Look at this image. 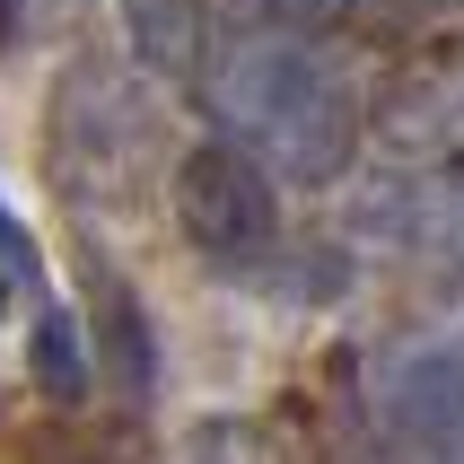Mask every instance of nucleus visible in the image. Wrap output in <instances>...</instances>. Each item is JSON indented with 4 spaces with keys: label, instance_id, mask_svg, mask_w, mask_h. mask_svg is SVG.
I'll return each mask as SVG.
<instances>
[{
    "label": "nucleus",
    "instance_id": "nucleus-1",
    "mask_svg": "<svg viewBox=\"0 0 464 464\" xmlns=\"http://www.w3.org/2000/svg\"><path fill=\"white\" fill-rule=\"evenodd\" d=\"M202 105L272 184H342L360 158V88L307 44L228 35L202 62Z\"/></svg>",
    "mask_w": 464,
    "mask_h": 464
},
{
    "label": "nucleus",
    "instance_id": "nucleus-7",
    "mask_svg": "<svg viewBox=\"0 0 464 464\" xmlns=\"http://www.w3.org/2000/svg\"><path fill=\"white\" fill-rule=\"evenodd\" d=\"M228 9L263 18V26H289V35H334V26H351L360 0H228Z\"/></svg>",
    "mask_w": 464,
    "mask_h": 464
},
{
    "label": "nucleus",
    "instance_id": "nucleus-4",
    "mask_svg": "<svg viewBox=\"0 0 464 464\" xmlns=\"http://www.w3.org/2000/svg\"><path fill=\"white\" fill-rule=\"evenodd\" d=\"M386 430L420 456H464V334L420 342L386 368Z\"/></svg>",
    "mask_w": 464,
    "mask_h": 464
},
{
    "label": "nucleus",
    "instance_id": "nucleus-6",
    "mask_svg": "<svg viewBox=\"0 0 464 464\" xmlns=\"http://www.w3.org/2000/svg\"><path fill=\"white\" fill-rule=\"evenodd\" d=\"M123 26H131V44L150 53L158 71H193V79H202L210 44H202V18H193V0H123Z\"/></svg>",
    "mask_w": 464,
    "mask_h": 464
},
{
    "label": "nucleus",
    "instance_id": "nucleus-3",
    "mask_svg": "<svg viewBox=\"0 0 464 464\" xmlns=\"http://www.w3.org/2000/svg\"><path fill=\"white\" fill-rule=\"evenodd\" d=\"M79 255H88L79 263V324H88V351H97L105 386L123 394V403H150L158 394V334H150V315H140L131 281L97 255V246H79Z\"/></svg>",
    "mask_w": 464,
    "mask_h": 464
},
{
    "label": "nucleus",
    "instance_id": "nucleus-12",
    "mask_svg": "<svg viewBox=\"0 0 464 464\" xmlns=\"http://www.w3.org/2000/svg\"><path fill=\"white\" fill-rule=\"evenodd\" d=\"M394 9H464V0H394Z\"/></svg>",
    "mask_w": 464,
    "mask_h": 464
},
{
    "label": "nucleus",
    "instance_id": "nucleus-9",
    "mask_svg": "<svg viewBox=\"0 0 464 464\" xmlns=\"http://www.w3.org/2000/svg\"><path fill=\"white\" fill-rule=\"evenodd\" d=\"M0 263H9L18 281H35V289H44V255L26 246V228H18V219H9V210H0Z\"/></svg>",
    "mask_w": 464,
    "mask_h": 464
},
{
    "label": "nucleus",
    "instance_id": "nucleus-10",
    "mask_svg": "<svg viewBox=\"0 0 464 464\" xmlns=\"http://www.w3.org/2000/svg\"><path fill=\"white\" fill-rule=\"evenodd\" d=\"M18 18H26V0H0V53L18 44Z\"/></svg>",
    "mask_w": 464,
    "mask_h": 464
},
{
    "label": "nucleus",
    "instance_id": "nucleus-5",
    "mask_svg": "<svg viewBox=\"0 0 464 464\" xmlns=\"http://www.w3.org/2000/svg\"><path fill=\"white\" fill-rule=\"evenodd\" d=\"M88 324H79L62 298H35V324H26V377L44 386V403H62L71 412L79 394H88Z\"/></svg>",
    "mask_w": 464,
    "mask_h": 464
},
{
    "label": "nucleus",
    "instance_id": "nucleus-8",
    "mask_svg": "<svg viewBox=\"0 0 464 464\" xmlns=\"http://www.w3.org/2000/svg\"><path fill=\"white\" fill-rule=\"evenodd\" d=\"M26 464H105V447L79 439V430H44V439L26 447Z\"/></svg>",
    "mask_w": 464,
    "mask_h": 464
},
{
    "label": "nucleus",
    "instance_id": "nucleus-2",
    "mask_svg": "<svg viewBox=\"0 0 464 464\" xmlns=\"http://www.w3.org/2000/svg\"><path fill=\"white\" fill-rule=\"evenodd\" d=\"M176 228L219 272H263L281 263V193L237 140H202L176 158Z\"/></svg>",
    "mask_w": 464,
    "mask_h": 464
},
{
    "label": "nucleus",
    "instance_id": "nucleus-11",
    "mask_svg": "<svg viewBox=\"0 0 464 464\" xmlns=\"http://www.w3.org/2000/svg\"><path fill=\"white\" fill-rule=\"evenodd\" d=\"M9 298H18V272H9V263H0V315H9Z\"/></svg>",
    "mask_w": 464,
    "mask_h": 464
}]
</instances>
